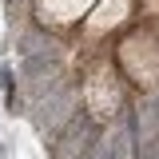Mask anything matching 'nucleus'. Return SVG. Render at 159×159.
I'll return each mask as SVG.
<instances>
[{"instance_id": "2", "label": "nucleus", "mask_w": 159, "mask_h": 159, "mask_svg": "<svg viewBox=\"0 0 159 159\" xmlns=\"http://www.w3.org/2000/svg\"><path fill=\"white\" fill-rule=\"evenodd\" d=\"M56 68H60V56H56V48L48 44V48H40L32 56H24V68H20V72L28 80H40V76H52Z\"/></svg>"}, {"instance_id": "1", "label": "nucleus", "mask_w": 159, "mask_h": 159, "mask_svg": "<svg viewBox=\"0 0 159 159\" xmlns=\"http://www.w3.org/2000/svg\"><path fill=\"white\" fill-rule=\"evenodd\" d=\"M68 116H72V92H68V88L48 92V96H44V103H40V123H44L48 131H56Z\"/></svg>"}, {"instance_id": "4", "label": "nucleus", "mask_w": 159, "mask_h": 159, "mask_svg": "<svg viewBox=\"0 0 159 159\" xmlns=\"http://www.w3.org/2000/svg\"><path fill=\"white\" fill-rule=\"evenodd\" d=\"M0 88H4L8 107H16V96H12V68H0Z\"/></svg>"}, {"instance_id": "3", "label": "nucleus", "mask_w": 159, "mask_h": 159, "mask_svg": "<svg viewBox=\"0 0 159 159\" xmlns=\"http://www.w3.org/2000/svg\"><path fill=\"white\" fill-rule=\"evenodd\" d=\"M40 48H48V36H40V32H28V36H20V56H32Z\"/></svg>"}]
</instances>
